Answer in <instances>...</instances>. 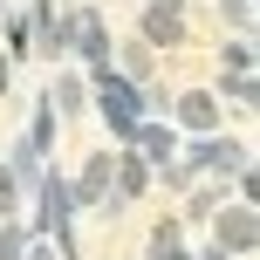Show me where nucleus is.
<instances>
[{
	"mask_svg": "<svg viewBox=\"0 0 260 260\" xmlns=\"http://www.w3.org/2000/svg\"><path fill=\"white\" fill-rule=\"evenodd\" d=\"M27 253V226H0V260H21Z\"/></svg>",
	"mask_w": 260,
	"mask_h": 260,
	"instance_id": "ddd939ff",
	"label": "nucleus"
},
{
	"mask_svg": "<svg viewBox=\"0 0 260 260\" xmlns=\"http://www.w3.org/2000/svg\"><path fill=\"white\" fill-rule=\"evenodd\" d=\"M185 41V0H144V48H178Z\"/></svg>",
	"mask_w": 260,
	"mask_h": 260,
	"instance_id": "423d86ee",
	"label": "nucleus"
},
{
	"mask_svg": "<svg viewBox=\"0 0 260 260\" xmlns=\"http://www.w3.org/2000/svg\"><path fill=\"white\" fill-rule=\"evenodd\" d=\"M151 260H192V253H185V226H178V219H157V233H151Z\"/></svg>",
	"mask_w": 260,
	"mask_h": 260,
	"instance_id": "9d476101",
	"label": "nucleus"
},
{
	"mask_svg": "<svg viewBox=\"0 0 260 260\" xmlns=\"http://www.w3.org/2000/svg\"><path fill=\"white\" fill-rule=\"evenodd\" d=\"M240 165H247V144H240V137H219V130L192 137V151L178 157L185 178H192V171H240Z\"/></svg>",
	"mask_w": 260,
	"mask_h": 260,
	"instance_id": "20e7f679",
	"label": "nucleus"
},
{
	"mask_svg": "<svg viewBox=\"0 0 260 260\" xmlns=\"http://www.w3.org/2000/svg\"><path fill=\"white\" fill-rule=\"evenodd\" d=\"M89 103H96V117L117 130V144H130V130L151 117V110H144V82H130L117 62H103V69H96V89H89Z\"/></svg>",
	"mask_w": 260,
	"mask_h": 260,
	"instance_id": "f257e3e1",
	"label": "nucleus"
},
{
	"mask_svg": "<svg viewBox=\"0 0 260 260\" xmlns=\"http://www.w3.org/2000/svg\"><path fill=\"white\" fill-rule=\"evenodd\" d=\"M7 82H14V55H0V96H7Z\"/></svg>",
	"mask_w": 260,
	"mask_h": 260,
	"instance_id": "f3484780",
	"label": "nucleus"
},
{
	"mask_svg": "<svg viewBox=\"0 0 260 260\" xmlns=\"http://www.w3.org/2000/svg\"><path fill=\"white\" fill-rule=\"evenodd\" d=\"M219 62L233 69V76H253V41H247V35H233V41L219 48Z\"/></svg>",
	"mask_w": 260,
	"mask_h": 260,
	"instance_id": "9b49d317",
	"label": "nucleus"
},
{
	"mask_svg": "<svg viewBox=\"0 0 260 260\" xmlns=\"http://www.w3.org/2000/svg\"><path fill=\"white\" fill-rule=\"evenodd\" d=\"M123 76H151V48H144V41L123 48Z\"/></svg>",
	"mask_w": 260,
	"mask_h": 260,
	"instance_id": "4468645a",
	"label": "nucleus"
},
{
	"mask_svg": "<svg viewBox=\"0 0 260 260\" xmlns=\"http://www.w3.org/2000/svg\"><path fill=\"white\" fill-rule=\"evenodd\" d=\"M48 103H55V117H82V110H89V82H82L76 69H62V76L48 82Z\"/></svg>",
	"mask_w": 260,
	"mask_h": 260,
	"instance_id": "1a4fd4ad",
	"label": "nucleus"
},
{
	"mask_svg": "<svg viewBox=\"0 0 260 260\" xmlns=\"http://www.w3.org/2000/svg\"><path fill=\"white\" fill-rule=\"evenodd\" d=\"M226 96H233V103H247V110H253V96H260V82H253V76H233V82H226Z\"/></svg>",
	"mask_w": 260,
	"mask_h": 260,
	"instance_id": "2eb2a0df",
	"label": "nucleus"
},
{
	"mask_svg": "<svg viewBox=\"0 0 260 260\" xmlns=\"http://www.w3.org/2000/svg\"><path fill=\"white\" fill-rule=\"evenodd\" d=\"M69 55H82L89 69L117 62V41H110V21L96 7H69Z\"/></svg>",
	"mask_w": 260,
	"mask_h": 260,
	"instance_id": "f03ea898",
	"label": "nucleus"
},
{
	"mask_svg": "<svg viewBox=\"0 0 260 260\" xmlns=\"http://www.w3.org/2000/svg\"><path fill=\"white\" fill-rule=\"evenodd\" d=\"M14 199H21V185H14V171L0 165V219H7V212H14Z\"/></svg>",
	"mask_w": 260,
	"mask_h": 260,
	"instance_id": "dca6fc26",
	"label": "nucleus"
},
{
	"mask_svg": "<svg viewBox=\"0 0 260 260\" xmlns=\"http://www.w3.org/2000/svg\"><path fill=\"white\" fill-rule=\"evenodd\" d=\"M219 21H233V35H253V0H219Z\"/></svg>",
	"mask_w": 260,
	"mask_h": 260,
	"instance_id": "f8f14e48",
	"label": "nucleus"
},
{
	"mask_svg": "<svg viewBox=\"0 0 260 260\" xmlns=\"http://www.w3.org/2000/svg\"><path fill=\"white\" fill-rule=\"evenodd\" d=\"M7 14H14V7H7V0H0V21H7Z\"/></svg>",
	"mask_w": 260,
	"mask_h": 260,
	"instance_id": "6ab92c4d",
	"label": "nucleus"
},
{
	"mask_svg": "<svg viewBox=\"0 0 260 260\" xmlns=\"http://www.w3.org/2000/svg\"><path fill=\"white\" fill-rule=\"evenodd\" d=\"M110 178H117V151H89V165L76 171V178H69V199H76V206H103L110 212Z\"/></svg>",
	"mask_w": 260,
	"mask_h": 260,
	"instance_id": "39448f33",
	"label": "nucleus"
},
{
	"mask_svg": "<svg viewBox=\"0 0 260 260\" xmlns=\"http://www.w3.org/2000/svg\"><path fill=\"white\" fill-rule=\"evenodd\" d=\"M253 240H260V219H253V199H233V206H219L212 212V247L219 253H253Z\"/></svg>",
	"mask_w": 260,
	"mask_h": 260,
	"instance_id": "7ed1b4c3",
	"label": "nucleus"
},
{
	"mask_svg": "<svg viewBox=\"0 0 260 260\" xmlns=\"http://www.w3.org/2000/svg\"><path fill=\"white\" fill-rule=\"evenodd\" d=\"M171 123H185V130H199V137H206V130L219 123V96H212V89H185L178 103H171Z\"/></svg>",
	"mask_w": 260,
	"mask_h": 260,
	"instance_id": "6e6552de",
	"label": "nucleus"
},
{
	"mask_svg": "<svg viewBox=\"0 0 260 260\" xmlns=\"http://www.w3.org/2000/svg\"><path fill=\"white\" fill-rule=\"evenodd\" d=\"M206 260H233V253H219V247H206Z\"/></svg>",
	"mask_w": 260,
	"mask_h": 260,
	"instance_id": "a211bd4d",
	"label": "nucleus"
},
{
	"mask_svg": "<svg viewBox=\"0 0 260 260\" xmlns=\"http://www.w3.org/2000/svg\"><path fill=\"white\" fill-rule=\"evenodd\" d=\"M130 151H137V157H144L151 171H171V165H178V130H171V123H151V117H144L137 130H130Z\"/></svg>",
	"mask_w": 260,
	"mask_h": 260,
	"instance_id": "0eeeda50",
	"label": "nucleus"
}]
</instances>
